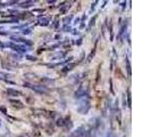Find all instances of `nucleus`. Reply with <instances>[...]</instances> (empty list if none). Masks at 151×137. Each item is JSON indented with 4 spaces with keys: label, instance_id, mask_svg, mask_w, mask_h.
I'll return each instance as SVG.
<instances>
[{
    "label": "nucleus",
    "instance_id": "12",
    "mask_svg": "<svg viewBox=\"0 0 151 137\" xmlns=\"http://www.w3.org/2000/svg\"><path fill=\"white\" fill-rule=\"evenodd\" d=\"M71 19H72V16H68V17H66V18L64 19V23H65V24H68V22H71Z\"/></svg>",
    "mask_w": 151,
    "mask_h": 137
},
{
    "label": "nucleus",
    "instance_id": "10",
    "mask_svg": "<svg viewBox=\"0 0 151 137\" xmlns=\"http://www.w3.org/2000/svg\"><path fill=\"white\" fill-rule=\"evenodd\" d=\"M95 18H97V16H93V17L91 18V21H90V24H89V27H92V26L94 25V22H95Z\"/></svg>",
    "mask_w": 151,
    "mask_h": 137
},
{
    "label": "nucleus",
    "instance_id": "14",
    "mask_svg": "<svg viewBox=\"0 0 151 137\" xmlns=\"http://www.w3.org/2000/svg\"><path fill=\"white\" fill-rule=\"evenodd\" d=\"M107 137H117L114 133H111V132H109L108 134H107Z\"/></svg>",
    "mask_w": 151,
    "mask_h": 137
},
{
    "label": "nucleus",
    "instance_id": "5",
    "mask_svg": "<svg viewBox=\"0 0 151 137\" xmlns=\"http://www.w3.org/2000/svg\"><path fill=\"white\" fill-rule=\"evenodd\" d=\"M8 46H9L11 49H14V50H16V51H19V53H25V51H26V48L23 47V46H17V45H15V43H9Z\"/></svg>",
    "mask_w": 151,
    "mask_h": 137
},
{
    "label": "nucleus",
    "instance_id": "11",
    "mask_svg": "<svg viewBox=\"0 0 151 137\" xmlns=\"http://www.w3.org/2000/svg\"><path fill=\"white\" fill-rule=\"evenodd\" d=\"M31 3H33L32 1H28V2H23L22 5H21V7H28V6H31Z\"/></svg>",
    "mask_w": 151,
    "mask_h": 137
},
{
    "label": "nucleus",
    "instance_id": "3",
    "mask_svg": "<svg viewBox=\"0 0 151 137\" xmlns=\"http://www.w3.org/2000/svg\"><path fill=\"white\" fill-rule=\"evenodd\" d=\"M84 127L83 126H81V127H78V128H76L75 130L70 135V137H82L84 135Z\"/></svg>",
    "mask_w": 151,
    "mask_h": 137
},
{
    "label": "nucleus",
    "instance_id": "6",
    "mask_svg": "<svg viewBox=\"0 0 151 137\" xmlns=\"http://www.w3.org/2000/svg\"><path fill=\"white\" fill-rule=\"evenodd\" d=\"M7 94H8V96H13V97H18V96L22 95V93L19 90H16V89H13V88H8Z\"/></svg>",
    "mask_w": 151,
    "mask_h": 137
},
{
    "label": "nucleus",
    "instance_id": "16",
    "mask_svg": "<svg viewBox=\"0 0 151 137\" xmlns=\"http://www.w3.org/2000/svg\"><path fill=\"white\" fill-rule=\"evenodd\" d=\"M26 58L30 59V61H36V58L35 57H32V56H26Z\"/></svg>",
    "mask_w": 151,
    "mask_h": 137
},
{
    "label": "nucleus",
    "instance_id": "13",
    "mask_svg": "<svg viewBox=\"0 0 151 137\" xmlns=\"http://www.w3.org/2000/svg\"><path fill=\"white\" fill-rule=\"evenodd\" d=\"M30 33H31V30H30V29H25V30H23V34L27 35V34H30Z\"/></svg>",
    "mask_w": 151,
    "mask_h": 137
},
{
    "label": "nucleus",
    "instance_id": "15",
    "mask_svg": "<svg viewBox=\"0 0 151 137\" xmlns=\"http://www.w3.org/2000/svg\"><path fill=\"white\" fill-rule=\"evenodd\" d=\"M65 124H64V120L63 119H60V120H58V126H64Z\"/></svg>",
    "mask_w": 151,
    "mask_h": 137
},
{
    "label": "nucleus",
    "instance_id": "1",
    "mask_svg": "<svg viewBox=\"0 0 151 137\" xmlns=\"http://www.w3.org/2000/svg\"><path fill=\"white\" fill-rule=\"evenodd\" d=\"M89 110H90V101L84 96L79 101V105L77 108V112L81 113V114H85V113H87Z\"/></svg>",
    "mask_w": 151,
    "mask_h": 137
},
{
    "label": "nucleus",
    "instance_id": "9",
    "mask_svg": "<svg viewBox=\"0 0 151 137\" xmlns=\"http://www.w3.org/2000/svg\"><path fill=\"white\" fill-rule=\"evenodd\" d=\"M126 69H127V73L128 76H131V65H130V61H126Z\"/></svg>",
    "mask_w": 151,
    "mask_h": 137
},
{
    "label": "nucleus",
    "instance_id": "2",
    "mask_svg": "<svg viewBox=\"0 0 151 137\" xmlns=\"http://www.w3.org/2000/svg\"><path fill=\"white\" fill-rule=\"evenodd\" d=\"M25 86H28V88H31L32 90H34V92H36V93H39V94H47V93H48V89H47V87H44V86L28 85V84H26Z\"/></svg>",
    "mask_w": 151,
    "mask_h": 137
},
{
    "label": "nucleus",
    "instance_id": "8",
    "mask_svg": "<svg viewBox=\"0 0 151 137\" xmlns=\"http://www.w3.org/2000/svg\"><path fill=\"white\" fill-rule=\"evenodd\" d=\"M8 74H5V73H1L0 72V80H3V81H7V82H10L9 80H8Z\"/></svg>",
    "mask_w": 151,
    "mask_h": 137
},
{
    "label": "nucleus",
    "instance_id": "7",
    "mask_svg": "<svg viewBox=\"0 0 151 137\" xmlns=\"http://www.w3.org/2000/svg\"><path fill=\"white\" fill-rule=\"evenodd\" d=\"M39 24H40V25H43V26H47V25L49 24V18H47V17H44V16L40 17V18H39Z\"/></svg>",
    "mask_w": 151,
    "mask_h": 137
},
{
    "label": "nucleus",
    "instance_id": "4",
    "mask_svg": "<svg viewBox=\"0 0 151 137\" xmlns=\"http://www.w3.org/2000/svg\"><path fill=\"white\" fill-rule=\"evenodd\" d=\"M84 96H86V87L85 86H81L79 89L75 93V97L76 98H82Z\"/></svg>",
    "mask_w": 151,
    "mask_h": 137
}]
</instances>
